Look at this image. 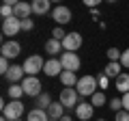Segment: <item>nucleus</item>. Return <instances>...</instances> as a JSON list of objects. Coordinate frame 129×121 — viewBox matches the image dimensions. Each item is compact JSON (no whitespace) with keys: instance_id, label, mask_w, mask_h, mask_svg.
<instances>
[{"instance_id":"obj_1","label":"nucleus","mask_w":129,"mask_h":121,"mask_svg":"<svg viewBox=\"0 0 129 121\" xmlns=\"http://www.w3.org/2000/svg\"><path fill=\"white\" fill-rule=\"evenodd\" d=\"M75 91L80 93V97H92V93H97V78L95 76H82L75 84Z\"/></svg>"},{"instance_id":"obj_2","label":"nucleus","mask_w":129,"mask_h":121,"mask_svg":"<svg viewBox=\"0 0 129 121\" xmlns=\"http://www.w3.org/2000/svg\"><path fill=\"white\" fill-rule=\"evenodd\" d=\"M22 115H24V104H22V99H11L9 104L2 106V117H7L9 121L22 119Z\"/></svg>"},{"instance_id":"obj_3","label":"nucleus","mask_w":129,"mask_h":121,"mask_svg":"<svg viewBox=\"0 0 129 121\" xmlns=\"http://www.w3.org/2000/svg\"><path fill=\"white\" fill-rule=\"evenodd\" d=\"M22 87H24V93L30 95V97H39V95L43 93L41 91V80H39L37 76H26V78L22 80Z\"/></svg>"},{"instance_id":"obj_4","label":"nucleus","mask_w":129,"mask_h":121,"mask_svg":"<svg viewBox=\"0 0 129 121\" xmlns=\"http://www.w3.org/2000/svg\"><path fill=\"white\" fill-rule=\"evenodd\" d=\"M43 67H45V61L39 54L28 56V58L24 61V71H26V76H37L39 71H43Z\"/></svg>"},{"instance_id":"obj_5","label":"nucleus","mask_w":129,"mask_h":121,"mask_svg":"<svg viewBox=\"0 0 129 121\" xmlns=\"http://www.w3.org/2000/svg\"><path fill=\"white\" fill-rule=\"evenodd\" d=\"M78 97H80V93L73 87H64L62 91H60V104H62L64 108H75L78 102H80Z\"/></svg>"},{"instance_id":"obj_6","label":"nucleus","mask_w":129,"mask_h":121,"mask_svg":"<svg viewBox=\"0 0 129 121\" xmlns=\"http://www.w3.org/2000/svg\"><path fill=\"white\" fill-rule=\"evenodd\" d=\"M22 30V19L19 17H7V19H2V35L5 37H15V35Z\"/></svg>"},{"instance_id":"obj_7","label":"nucleus","mask_w":129,"mask_h":121,"mask_svg":"<svg viewBox=\"0 0 129 121\" xmlns=\"http://www.w3.org/2000/svg\"><path fill=\"white\" fill-rule=\"evenodd\" d=\"M60 63H62L64 69H69V71H78L80 65H82V61H80V56L75 52H62L60 54Z\"/></svg>"},{"instance_id":"obj_8","label":"nucleus","mask_w":129,"mask_h":121,"mask_svg":"<svg viewBox=\"0 0 129 121\" xmlns=\"http://www.w3.org/2000/svg\"><path fill=\"white\" fill-rule=\"evenodd\" d=\"M0 52H2V56H5V58H17V56L22 54V46H19L15 39H9V41L2 43Z\"/></svg>"},{"instance_id":"obj_9","label":"nucleus","mask_w":129,"mask_h":121,"mask_svg":"<svg viewBox=\"0 0 129 121\" xmlns=\"http://www.w3.org/2000/svg\"><path fill=\"white\" fill-rule=\"evenodd\" d=\"M62 48L64 52H75L82 48V35L80 33H67V37L62 39Z\"/></svg>"},{"instance_id":"obj_10","label":"nucleus","mask_w":129,"mask_h":121,"mask_svg":"<svg viewBox=\"0 0 129 121\" xmlns=\"http://www.w3.org/2000/svg\"><path fill=\"white\" fill-rule=\"evenodd\" d=\"M52 17H54V22L58 24V26L69 24V22H71V9H67V7L58 5L56 9H52Z\"/></svg>"},{"instance_id":"obj_11","label":"nucleus","mask_w":129,"mask_h":121,"mask_svg":"<svg viewBox=\"0 0 129 121\" xmlns=\"http://www.w3.org/2000/svg\"><path fill=\"white\" fill-rule=\"evenodd\" d=\"M92 110H95V106H92L90 102H78V106H75V117L78 119H82V121H88V119H92Z\"/></svg>"},{"instance_id":"obj_12","label":"nucleus","mask_w":129,"mask_h":121,"mask_svg":"<svg viewBox=\"0 0 129 121\" xmlns=\"http://www.w3.org/2000/svg\"><path fill=\"white\" fill-rule=\"evenodd\" d=\"M43 71H45L50 78H54V76H60L64 71V67H62V63H60V58H50L45 63V67H43Z\"/></svg>"},{"instance_id":"obj_13","label":"nucleus","mask_w":129,"mask_h":121,"mask_svg":"<svg viewBox=\"0 0 129 121\" xmlns=\"http://www.w3.org/2000/svg\"><path fill=\"white\" fill-rule=\"evenodd\" d=\"M9 82H22L24 78H26V71H24V65H11V69L7 71L5 76Z\"/></svg>"},{"instance_id":"obj_14","label":"nucleus","mask_w":129,"mask_h":121,"mask_svg":"<svg viewBox=\"0 0 129 121\" xmlns=\"http://www.w3.org/2000/svg\"><path fill=\"white\" fill-rule=\"evenodd\" d=\"M30 13H32V5L30 2H19V5H15L13 7V15L15 17H19V19H26V17H30Z\"/></svg>"},{"instance_id":"obj_15","label":"nucleus","mask_w":129,"mask_h":121,"mask_svg":"<svg viewBox=\"0 0 129 121\" xmlns=\"http://www.w3.org/2000/svg\"><path fill=\"white\" fill-rule=\"evenodd\" d=\"M103 74L108 76V78H118L120 74H123V65H120V61H110L106 65V69H103Z\"/></svg>"},{"instance_id":"obj_16","label":"nucleus","mask_w":129,"mask_h":121,"mask_svg":"<svg viewBox=\"0 0 129 121\" xmlns=\"http://www.w3.org/2000/svg\"><path fill=\"white\" fill-rule=\"evenodd\" d=\"M32 13L35 15H45L52 9V0H32Z\"/></svg>"},{"instance_id":"obj_17","label":"nucleus","mask_w":129,"mask_h":121,"mask_svg":"<svg viewBox=\"0 0 129 121\" xmlns=\"http://www.w3.org/2000/svg\"><path fill=\"white\" fill-rule=\"evenodd\" d=\"M62 50H64V48H62V41H58V39H54V37H52V39H47V41H45V52H47L50 56L60 54Z\"/></svg>"},{"instance_id":"obj_18","label":"nucleus","mask_w":129,"mask_h":121,"mask_svg":"<svg viewBox=\"0 0 129 121\" xmlns=\"http://www.w3.org/2000/svg\"><path fill=\"white\" fill-rule=\"evenodd\" d=\"M78 76H75V71H69V69H64L62 74H60V82H62V87H75L78 84Z\"/></svg>"},{"instance_id":"obj_19","label":"nucleus","mask_w":129,"mask_h":121,"mask_svg":"<svg viewBox=\"0 0 129 121\" xmlns=\"http://www.w3.org/2000/svg\"><path fill=\"white\" fill-rule=\"evenodd\" d=\"M114 84H116V91H120L123 95L129 93V74H125V71H123V74L114 80Z\"/></svg>"},{"instance_id":"obj_20","label":"nucleus","mask_w":129,"mask_h":121,"mask_svg":"<svg viewBox=\"0 0 129 121\" xmlns=\"http://www.w3.org/2000/svg\"><path fill=\"white\" fill-rule=\"evenodd\" d=\"M7 93H9V97H11V99H19L22 95H26V93H24L22 82H11V84H9V89H7Z\"/></svg>"},{"instance_id":"obj_21","label":"nucleus","mask_w":129,"mask_h":121,"mask_svg":"<svg viewBox=\"0 0 129 121\" xmlns=\"http://www.w3.org/2000/svg\"><path fill=\"white\" fill-rule=\"evenodd\" d=\"M26 121H50V115L47 110H41V108H32L28 112V119Z\"/></svg>"},{"instance_id":"obj_22","label":"nucleus","mask_w":129,"mask_h":121,"mask_svg":"<svg viewBox=\"0 0 129 121\" xmlns=\"http://www.w3.org/2000/svg\"><path fill=\"white\" fill-rule=\"evenodd\" d=\"M62 112H64V106H62L60 102H52L50 108H47V115H50V119H60V117H62Z\"/></svg>"},{"instance_id":"obj_23","label":"nucleus","mask_w":129,"mask_h":121,"mask_svg":"<svg viewBox=\"0 0 129 121\" xmlns=\"http://www.w3.org/2000/svg\"><path fill=\"white\" fill-rule=\"evenodd\" d=\"M35 104H37V108H41V110H47V108H50V104H52L50 93H41L39 97H35Z\"/></svg>"},{"instance_id":"obj_24","label":"nucleus","mask_w":129,"mask_h":121,"mask_svg":"<svg viewBox=\"0 0 129 121\" xmlns=\"http://www.w3.org/2000/svg\"><path fill=\"white\" fill-rule=\"evenodd\" d=\"M90 104H92V106H103V104H106V93H103V91H97V93H92Z\"/></svg>"},{"instance_id":"obj_25","label":"nucleus","mask_w":129,"mask_h":121,"mask_svg":"<svg viewBox=\"0 0 129 121\" xmlns=\"http://www.w3.org/2000/svg\"><path fill=\"white\" fill-rule=\"evenodd\" d=\"M106 54H108V58H110V61H120L123 52H120L118 48H108V52H106Z\"/></svg>"},{"instance_id":"obj_26","label":"nucleus","mask_w":129,"mask_h":121,"mask_svg":"<svg viewBox=\"0 0 129 121\" xmlns=\"http://www.w3.org/2000/svg\"><path fill=\"white\" fill-rule=\"evenodd\" d=\"M52 37L58 39V41H62V39L67 37V33H64V28H62V26H56L54 30H52Z\"/></svg>"},{"instance_id":"obj_27","label":"nucleus","mask_w":129,"mask_h":121,"mask_svg":"<svg viewBox=\"0 0 129 121\" xmlns=\"http://www.w3.org/2000/svg\"><path fill=\"white\" fill-rule=\"evenodd\" d=\"M110 108H112L114 112L123 110V97H114V99H110Z\"/></svg>"},{"instance_id":"obj_28","label":"nucleus","mask_w":129,"mask_h":121,"mask_svg":"<svg viewBox=\"0 0 129 121\" xmlns=\"http://www.w3.org/2000/svg\"><path fill=\"white\" fill-rule=\"evenodd\" d=\"M0 15H2V17H13V7H9V5H2L0 7Z\"/></svg>"},{"instance_id":"obj_29","label":"nucleus","mask_w":129,"mask_h":121,"mask_svg":"<svg viewBox=\"0 0 129 121\" xmlns=\"http://www.w3.org/2000/svg\"><path fill=\"white\" fill-rule=\"evenodd\" d=\"M32 28H35V22H32V17H26V19H22V30L30 33Z\"/></svg>"},{"instance_id":"obj_30","label":"nucleus","mask_w":129,"mask_h":121,"mask_svg":"<svg viewBox=\"0 0 129 121\" xmlns=\"http://www.w3.org/2000/svg\"><path fill=\"white\" fill-rule=\"evenodd\" d=\"M11 69V65H9V58H5V56H2V58H0V74L2 76H7V71Z\"/></svg>"},{"instance_id":"obj_31","label":"nucleus","mask_w":129,"mask_h":121,"mask_svg":"<svg viewBox=\"0 0 129 121\" xmlns=\"http://www.w3.org/2000/svg\"><path fill=\"white\" fill-rule=\"evenodd\" d=\"M120 65H123L125 69H129V48L123 52V56H120Z\"/></svg>"},{"instance_id":"obj_32","label":"nucleus","mask_w":129,"mask_h":121,"mask_svg":"<svg viewBox=\"0 0 129 121\" xmlns=\"http://www.w3.org/2000/svg\"><path fill=\"white\" fill-rule=\"evenodd\" d=\"M114 115H116L114 121H129V112L127 110H118V112H114Z\"/></svg>"},{"instance_id":"obj_33","label":"nucleus","mask_w":129,"mask_h":121,"mask_svg":"<svg viewBox=\"0 0 129 121\" xmlns=\"http://www.w3.org/2000/svg\"><path fill=\"white\" fill-rule=\"evenodd\" d=\"M82 2L88 7V9H97V5H99L101 0H82Z\"/></svg>"},{"instance_id":"obj_34","label":"nucleus","mask_w":129,"mask_h":121,"mask_svg":"<svg viewBox=\"0 0 129 121\" xmlns=\"http://www.w3.org/2000/svg\"><path fill=\"white\" fill-rule=\"evenodd\" d=\"M108 80H110V78H108V76H106V74H101V76H99V84H101V87H103V89H106V87H108Z\"/></svg>"},{"instance_id":"obj_35","label":"nucleus","mask_w":129,"mask_h":121,"mask_svg":"<svg viewBox=\"0 0 129 121\" xmlns=\"http://www.w3.org/2000/svg\"><path fill=\"white\" fill-rule=\"evenodd\" d=\"M123 108L129 112V93H125V95H123Z\"/></svg>"},{"instance_id":"obj_36","label":"nucleus","mask_w":129,"mask_h":121,"mask_svg":"<svg viewBox=\"0 0 129 121\" xmlns=\"http://www.w3.org/2000/svg\"><path fill=\"white\" fill-rule=\"evenodd\" d=\"M22 0H2V5H9V7H15V5H19Z\"/></svg>"},{"instance_id":"obj_37","label":"nucleus","mask_w":129,"mask_h":121,"mask_svg":"<svg viewBox=\"0 0 129 121\" xmlns=\"http://www.w3.org/2000/svg\"><path fill=\"white\" fill-rule=\"evenodd\" d=\"M60 121H71V117H67V115H64V117H60Z\"/></svg>"},{"instance_id":"obj_38","label":"nucleus","mask_w":129,"mask_h":121,"mask_svg":"<svg viewBox=\"0 0 129 121\" xmlns=\"http://www.w3.org/2000/svg\"><path fill=\"white\" fill-rule=\"evenodd\" d=\"M0 121H9V119H7V117H2V119H0Z\"/></svg>"},{"instance_id":"obj_39","label":"nucleus","mask_w":129,"mask_h":121,"mask_svg":"<svg viewBox=\"0 0 129 121\" xmlns=\"http://www.w3.org/2000/svg\"><path fill=\"white\" fill-rule=\"evenodd\" d=\"M106 2H116V0H106Z\"/></svg>"},{"instance_id":"obj_40","label":"nucleus","mask_w":129,"mask_h":121,"mask_svg":"<svg viewBox=\"0 0 129 121\" xmlns=\"http://www.w3.org/2000/svg\"><path fill=\"white\" fill-rule=\"evenodd\" d=\"M50 121H60V119H50Z\"/></svg>"},{"instance_id":"obj_41","label":"nucleus","mask_w":129,"mask_h":121,"mask_svg":"<svg viewBox=\"0 0 129 121\" xmlns=\"http://www.w3.org/2000/svg\"><path fill=\"white\" fill-rule=\"evenodd\" d=\"M97 121H106V119H97Z\"/></svg>"},{"instance_id":"obj_42","label":"nucleus","mask_w":129,"mask_h":121,"mask_svg":"<svg viewBox=\"0 0 129 121\" xmlns=\"http://www.w3.org/2000/svg\"><path fill=\"white\" fill-rule=\"evenodd\" d=\"M52 2H58V0H52Z\"/></svg>"},{"instance_id":"obj_43","label":"nucleus","mask_w":129,"mask_h":121,"mask_svg":"<svg viewBox=\"0 0 129 121\" xmlns=\"http://www.w3.org/2000/svg\"><path fill=\"white\" fill-rule=\"evenodd\" d=\"M17 121H22V119H17Z\"/></svg>"}]
</instances>
